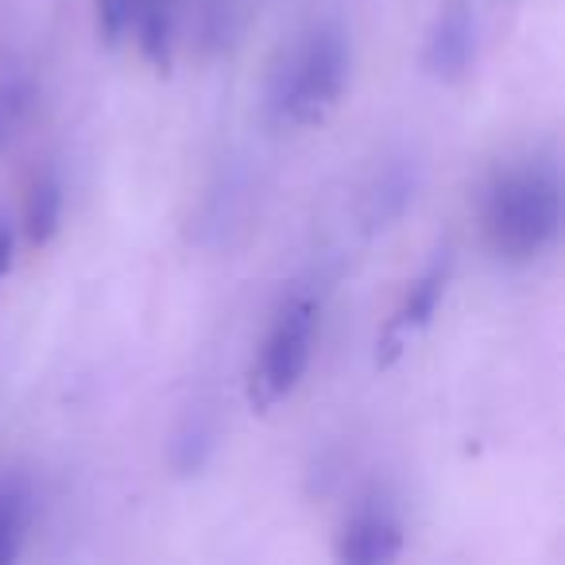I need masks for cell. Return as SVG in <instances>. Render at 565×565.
<instances>
[{
  "instance_id": "1",
  "label": "cell",
  "mask_w": 565,
  "mask_h": 565,
  "mask_svg": "<svg viewBox=\"0 0 565 565\" xmlns=\"http://www.w3.org/2000/svg\"><path fill=\"white\" fill-rule=\"evenodd\" d=\"M562 228V182L546 163L503 174L484 205L488 244L503 259H534L557 241Z\"/></svg>"
},
{
  "instance_id": "2",
  "label": "cell",
  "mask_w": 565,
  "mask_h": 565,
  "mask_svg": "<svg viewBox=\"0 0 565 565\" xmlns=\"http://www.w3.org/2000/svg\"><path fill=\"white\" fill-rule=\"evenodd\" d=\"M349 82V40L338 24H326L302 43L267 82V109L291 125H318L338 105Z\"/></svg>"
},
{
  "instance_id": "3",
  "label": "cell",
  "mask_w": 565,
  "mask_h": 565,
  "mask_svg": "<svg viewBox=\"0 0 565 565\" xmlns=\"http://www.w3.org/2000/svg\"><path fill=\"white\" fill-rule=\"evenodd\" d=\"M318 330V307L310 299H295L291 307L282 310L279 322H275L271 338L264 345V356L252 372L259 376V384L282 399L287 392H295V384L302 380L310 364V345H315Z\"/></svg>"
},
{
  "instance_id": "4",
  "label": "cell",
  "mask_w": 565,
  "mask_h": 565,
  "mask_svg": "<svg viewBox=\"0 0 565 565\" xmlns=\"http://www.w3.org/2000/svg\"><path fill=\"white\" fill-rule=\"evenodd\" d=\"M472 55H477V20H472L469 4L454 0L438 20H434L430 35L423 47V71L438 82L465 78Z\"/></svg>"
},
{
  "instance_id": "5",
  "label": "cell",
  "mask_w": 565,
  "mask_h": 565,
  "mask_svg": "<svg viewBox=\"0 0 565 565\" xmlns=\"http://www.w3.org/2000/svg\"><path fill=\"white\" fill-rule=\"evenodd\" d=\"M403 550V526L387 511H361L338 534V562L345 565H384Z\"/></svg>"
},
{
  "instance_id": "6",
  "label": "cell",
  "mask_w": 565,
  "mask_h": 565,
  "mask_svg": "<svg viewBox=\"0 0 565 565\" xmlns=\"http://www.w3.org/2000/svg\"><path fill=\"white\" fill-rule=\"evenodd\" d=\"M411 198H415V174H411V167H387L369 186V194H364L361 205L364 233H384L392 221L403 217Z\"/></svg>"
},
{
  "instance_id": "7",
  "label": "cell",
  "mask_w": 565,
  "mask_h": 565,
  "mask_svg": "<svg viewBox=\"0 0 565 565\" xmlns=\"http://www.w3.org/2000/svg\"><path fill=\"white\" fill-rule=\"evenodd\" d=\"M449 271H454V256H449V248H441L438 259H434V264L426 267L415 282H411V291H407V299H403L399 315L392 318L395 330H403V333L423 330V326L430 322L434 310H438V302H441V295H446Z\"/></svg>"
},
{
  "instance_id": "8",
  "label": "cell",
  "mask_w": 565,
  "mask_h": 565,
  "mask_svg": "<svg viewBox=\"0 0 565 565\" xmlns=\"http://www.w3.org/2000/svg\"><path fill=\"white\" fill-rule=\"evenodd\" d=\"M58 221H63V182L55 174H40L28 190L24 202V236L32 248H47L58 233Z\"/></svg>"
},
{
  "instance_id": "9",
  "label": "cell",
  "mask_w": 565,
  "mask_h": 565,
  "mask_svg": "<svg viewBox=\"0 0 565 565\" xmlns=\"http://www.w3.org/2000/svg\"><path fill=\"white\" fill-rule=\"evenodd\" d=\"M213 454V426L202 415L182 418V426L167 441V461H171L174 477H198Z\"/></svg>"
},
{
  "instance_id": "10",
  "label": "cell",
  "mask_w": 565,
  "mask_h": 565,
  "mask_svg": "<svg viewBox=\"0 0 565 565\" xmlns=\"http://www.w3.org/2000/svg\"><path fill=\"white\" fill-rule=\"evenodd\" d=\"M28 484L20 477L0 480V565H9L20 557L24 546V526H28Z\"/></svg>"
},
{
  "instance_id": "11",
  "label": "cell",
  "mask_w": 565,
  "mask_h": 565,
  "mask_svg": "<svg viewBox=\"0 0 565 565\" xmlns=\"http://www.w3.org/2000/svg\"><path fill=\"white\" fill-rule=\"evenodd\" d=\"M136 35L140 51L159 74L171 71V17H167V0H143L140 17H136Z\"/></svg>"
},
{
  "instance_id": "12",
  "label": "cell",
  "mask_w": 565,
  "mask_h": 565,
  "mask_svg": "<svg viewBox=\"0 0 565 565\" xmlns=\"http://www.w3.org/2000/svg\"><path fill=\"white\" fill-rule=\"evenodd\" d=\"M32 105V82L24 78H0V148H9L17 140L20 125Z\"/></svg>"
},
{
  "instance_id": "13",
  "label": "cell",
  "mask_w": 565,
  "mask_h": 565,
  "mask_svg": "<svg viewBox=\"0 0 565 565\" xmlns=\"http://www.w3.org/2000/svg\"><path fill=\"white\" fill-rule=\"evenodd\" d=\"M97 4V35H102L109 47H117L128 35V28L140 17L143 0H94Z\"/></svg>"
},
{
  "instance_id": "14",
  "label": "cell",
  "mask_w": 565,
  "mask_h": 565,
  "mask_svg": "<svg viewBox=\"0 0 565 565\" xmlns=\"http://www.w3.org/2000/svg\"><path fill=\"white\" fill-rule=\"evenodd\" d=\"M12 248H17V241H12L9 221H0V279H4L9 267H12Z\"/></svg>"
}]
</instances>
